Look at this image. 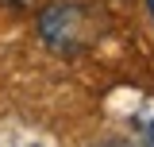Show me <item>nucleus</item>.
<instances>
[{
	"mask_svg": "<svg viewBox=\"0 0 154 147\" xmlns=\"http://www.w3.org/2000/svg\"><path fill=\"white\" fill-rule=\"evenodd\" d=\"M38 39L62 58H73L89 47L93 39V23L81 4H50L38 16Z\"/></svg>",
	"mask_w": 154,
	"mask_h": 147,
	"instance_id": "obj_1",
	"label": "nucleus"
},
{
	"mask_svg": "<svg viewBox=\"0 0 154 147\" xmlns=\"http://www.w3.org/2000/svg\"><path fill=\"white\" fill-rule=\"evenodd\" d=\"M139 147H154V120L146 124V132H143V143H139Z\"/></svg>",
	"mask_w": 154,
	"mask_h": 147,
	"instance_id": "obj_2",
	"label": "nucleus"
},
{
	"mask_svg": "<svg viewBox=\"0 0 154 147\" xmlns=\"http://www.w3.org/2000/svg\"><path fill=\"white\" fill-rule=\"evenodd\" d=\"M146 12H150V23H154V0H146Z\"/></svg>",
	"mask_w": 154,
	"mask_h": 147,
	"instance_id": "obj_3",
	"label": "nucleus"
}]
</instances>
